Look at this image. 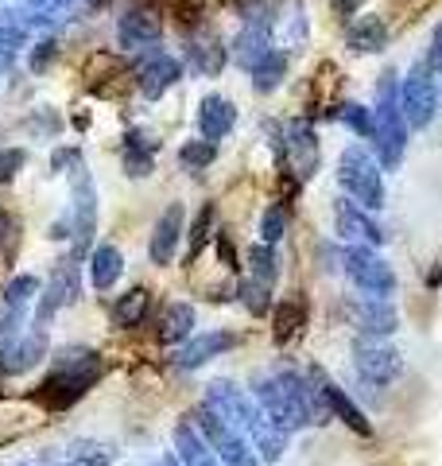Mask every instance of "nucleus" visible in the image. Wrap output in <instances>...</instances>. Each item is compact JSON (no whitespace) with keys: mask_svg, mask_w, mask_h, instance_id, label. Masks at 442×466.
Listing matches in <instances>:
<instances>
[{"mask_svg":"<svg viewBox=\"0 0 442 466\" xmlns=\"http://www.w3.org/2000/svg\"><path fill=\"white\" fill-rule=\"evenodd\" d=\"M101 377V354L90 346H63L51 361V373L43 377V385L35 397L47 408H66L78 397L94 389V381Z\"/></svg>","mask_w":442,"mask_h":466,"instance_id":"1","label":"nucleus"},{"mask_svg":"<svg viewBox=\"0 0 442 466\" xmlns=\"http://www.w3.org/2000/svg\"><path fill=\"white\" fill-rule=\"evenodd\" d=\"M373 144L380 156V167H400L404 148H407V121L400 109V97H396V70H385L377 86V106H373Z\"/></svg>","mask_w":442,"mask_h":466,"instance_id":"2","label":"nucleus"},{"mask_svg":"<svg viewBox=\"0 0 442 466\" xmlns=\"http://www.w3.org/2000/svg\"><path fill=\"white\" fill-rule=\"evenodd\" d=\"M337 183H342L349 202H357L361 210L385 207V175H380V164L361 148V144H349L342 152V159H337Z\"/></svg>","mask_w":442,"mask_h":466,"instance_id":"3","label":"nucleus"},{"mask_svg":"<svg viewBox=\"0 0 442 466\" xmlns=\"http://www.w3.org/2000/svg\"><path fill=\"white\" fill-rule=\"evenodd\" d=\"M438 82H435V70L427 63H416L407 70V78L400 86V109H404V121L407 128H427L438 116Z\"/></svg>","mask_w":442,"mask_h":466,"instance_id":"4","label":"nucleus"},{"mask_svg":"<svg viewBox=\"0 0 442 466\" xmlns=\"http://www.w3.org/2000/svg\"><path fill=\"white\" fill-rule=\"evenodd\" d=\"M202 404L210 408V412H217L233 431H241V435L253 431L256 420H260V408L253 400V392L241 389V385H233V381H226V377L206 385V400Z\"/></svg>","mask_w":442,"mask_h":466,"instance_id":"5","label":"nucleus"},{"mask_svg":"<svg viewBox=\"0 0 442 466\" xmlns=\"http://www.w3.org/2000/svg\"><path fill=\"white\" fill-rule=\"evenodd\" d=\"M342 268L346 276L353 280V288L365 291V296H377V299H388L396 291V272L385 257H377L373 249H365V245H349L342 253Z\"/></svg>","mask_w":442,"mask_h":466,"instance_id":"6","label":"nucleus"},{"mask_svg":"<svg viewBox=\"0 0 442 466\" xmlns=\"http://www.w3.org/2000/svg\"><path fill=\"white\" fill-rule=\"evenodd\" d=\"M78 291H82V260H74V257L55 260L47 284H43V291H39V303H35V319H32V323L35 327H47L58 308H66V303L78 299Z\"/></svg>","mask_w":442,"mask_h":466,"instance_id":"7","label":"nucleus"},{"mask_svg":"<svg viewBox=\"0 0 442 466\" xmlns=\"http://www.w3.org/2000/svg\"><path fill=\"white\" fill-rule=\"evenodd\" d=\"M353 366H357L361 381L385 389L404 373V358H400V350L380 339H357L353 342Z\"/></svg>","mask_w":442,"mask_h":466,"instance_id":"8","label":"nucleus"},{"mask_svg":"<svg viewBox=\"0 0 442 466\" xmlns=\"http://www.w3.org/2000/svg\"><path fill=\"white\" fill-rule=\"evenodd\" d=\"M284 171L291 175L295 183H306V179H315V171L322 164V148H318V137H315V128L306 125V121H291L284 128Z\"/></svg>","mask_w":442,"mask_h":466,"instance_id":"9","label":"nucleus"},{"mask_svg":"<svg viewBox=\"0 0 442 466\" xmlns=\"http://www.w3.org/2000/svg\"><path fill=\"white\" fill-rule=\"evenodd\" d=\"M132 75H136V90L147 101H156V97H164L175 82H179L183 66H179V58L164 55L159 47H147V51H140V63L132 66Z\"/></svg>","mask_w":442,"mask_h":466,"instance_id":"10","label":"nucleus"},{"mask_svg":"<svg viewBox=\"0 0 442 466\" xmlns=\"http://www.w3.org/2000/svg\"><path fill=\"white\" fill-rule=\"evenodd\" d=\"M306 373H311V381L318 385L322 404H326L330 420H342V424H346V428H353L357 435H373V424H368V416L361 412L357 404H353V397H349V392H346L342 385L334 381V377H330L326 370H322V366H311Z\"/></svg>","mask_w":442,"mask_h":466,"instance_id":"11","label":"nucleus"},{"mask_svg":"<svg viewBox=\"0 0 442 466\" xmlns=\"http://www.w3.org/2000/svg\"><path fill=\"white\" fill-rule=\"evenodd\" d=\"M349 319L361 339H388V334H396V327H400V311H396L388 299H377V296L349 299Z\"/></svg>","mask_w":442,"mask_h":466,"instance_id":"12","label":"nucleus"},{"mask_svg":"<svg viewBox=\"0 0 442 466\" xmlns=\"http://www.w3.org/2000/svg\"><path fill=\"white\" fill-rule=\"evenodd\" d=\"M159 35H164V20L147 5H132L125 16L116 20V39H121V47H128V51L159 47Z\"/></svg>","mask_w":442,"mask_h":466,"instance_id":"13","label":"nucleus"},{"mask_svg":"<svg viewBox=\"0 0 442 466\" xmlns=\"http://www.w3.org/2000/svg\"><path fill=\"white\" fill-rule=\"evenodd\" d=\"M241 339L233 330H202V334H190V339L175 350V370H198V366H206V361H214V358H221L226 350H233Z\"/></svg>","mask_w":442,"mask_h":466,"instance_id":"14","label":"nucleus"},{"mask_svg":"<svg viewBox=\"0 0 442 466\" xmlns=\"http://www.w3.org/2000/svg\"><path fill=\"white\" fill-rule=\"evenodd\" d=\"M334 226H337V233H342L346 241L365 245V249H377V245H385V229H380L373 218H368L357 207V202H349V198H337L334 202Z\"/></svg>","mask_w":442,"mask_h":466,"instance_id":"15","label":"nucleus"},{"mask_svg":"<svg viewBox=\"0 0 442 466\" xmlns=\"http://www.w3.org/2000/svg\"><path fill=\"white\" fill-rule=\"evenodd\" d=\"M179 241H183V202H171L152 226V241H147L152 265H159V268L171 265L175 253H179Z\"/></svg>","mask_w":442,"mask_h":466,"instance_id":"16","label":"nucleus"},{"mask_svg":"<svg viewBox=\"0 0 442 466\" xmlns=\"http://www.w3.org/2000/svg\"><path fill=\"white\" fill-rule=\"evenodd\" d=\"M43 358H47V327H35V323H32V327L20 334V342L12 346L5 358H0V370L16 377V373L35 370Z\"/></svg>","mask_w":442,"mask_h":466,"instance_id":"17","label":"nucleus"},{"mask_svg":"<svg viewBox=\"0 0 442 466\" xmlns=\"http://www.w3.org/2000/svg\"><path fill=\"white\" fill-rule=\"evenodd\" d=\"M233 125H237V106H233L229 97H221V94H206L202 106H198V133H202V140L217 144L221 137L233 133Z\"/></svg>","mask_w":442,"mask_h":466,"instance_id":"18","label":"nucleus"},{"mask_svg":"<svg viewBox=\"0 0 442 466\" xmlns=\"http://www.w3.org/2000/svg\"><path fill=\"white\" fill-rule=\"evenodd\" d=\"M190 66L198 70V75H221V66H226V58H229V47L221 43V35L214 32V27H198L195 35H190Z\"/></svg>","mask_w":442,"mask_h":466,"instance_id":"19","label":"nucleus"},{"mask_svg":"<svg viewBox=\"0 0 442 466\" xmlns=\"http://www.w3.org/2000/svg\"><path fill=\"white\" fill-rule=\"evenodd\" d=\"M268 51H272V27H264V24H245L241 32H237V39L229 43V58L237 66H245L248 75H253L256 63Z\"/></svg>","mask_w":442,"mask_h":466,"instance_id":"20","label":"nucleus"},{"mask_svg":"<svg viewBox=\"0 0 442 466\" xmlns=\"http://www.w3.org/2000/svg\"><path fill=\"white\" fill-rule=\"evenodd\" d=\"M171 440H175V459H179L183 466H221V459L210 451V443L202 440L190 420H179V424H175Z\"/></svg>","mask_w":442,"mask_h":466,"instance_id":"21","label":"nucleus"},{"mask_svg":"<svg viewBox=\"0 0 442 466\" xmlns=\"http://www.w3.org/2000/svg\"><path fill=\"white\" fill-rule=\"evenodd\" d=\"M346 47L357 51V55H377L388 47V27L380 16H373V12H365V16H357L349 27H346Z\"/></svg>","mask_w":442,"mask_h":466,"instance_id":"22","label":"nucleus"},{"mask_svg":"<svg viewBox=\"0 0 442 466\" xmlns=\"http://www.w3.org/2000/svg\"><path fill=\"white\" fill-rule=\"evenodd\" d=\"M121 272H125V257L116 245H94V253H90V284L97 291H109L116 280H121Z\"/></svg>","mask_w":442,"mask_h":466,"instance_id":"23","label":"nucleus"},{"mask_svg":"<svg viewBox=\"0 0 442 466\" xmlns=\"http://www.w3.org/2000/svg\"><path fill=\"white\" fill-rule=\"evenodd\" d=\"M287 440H291V435H287L284 428L268 424V420H264V416L256 420V428L248 431V443H253V451L260 455V462H264V466H276L279 459L287 455Z\"/></svg>","mask_w":442,"mask_h":466,"instance_id":"24","label":"nucleus"},{"mask_svg":"<svg viewBox=\"0 0 442 466\" xmlns=\"http://www.w3.org/2000/svg\"><path fill=\"white\" fill-rule=\"evenodd\" d=\"M156 148L159 144L144 133V128H132V133L125 137V171L132 175V179H144V175H152L156 167Z\"/></svg>","mask_w":442,"mask_h":466,"instance_id":"25","label":"nucleus"},{"mask_svg":"<svg viewBox=\"0 0 442 466\" xmlns=\"http://www.w3.org/2000/svg\"><path fill=\"white\" fill-rule=\"evenodd\" d=\"M195 334V308L190 303H167V311L159 315V342L183 346Z\"/></svg>","mask_w":442,"mask_h":466,"instance_id":"26","label":"nucleus"},{"mask_svg":"<svg viewBox=\"0 0 442 466\" xmlns=\"http://www.w3.org/2000/svg\"><path fill=\"white\" fill-rule=\"evenodd\" d=\"M147 303H152V291H147V288H128L125 296H116L113 311H109L113 327H121V330L140 327V323H144V315H147Z\"/></svg>","mask_w":442,"mask_h":466,"instance_id":"27","label":"nucleus"},{"mask_svg":"<svg viewBox=\"0 0 442 466\" xmlns=\"http://www.w3.org/2000/svg\"><path fill=\"white\" fill-rule=\"evenodd\" d=\"M303 323H306V299H303V296H287V299H279L276 308H272L276 342H287V339H295V334L303 330Z\"/></svg>","mask_w":442,"mask_h":466,"instance_id":"28","label":"nucleus"},{"mask_svg":"<svg viewBox=\"0 0 442 466\" xmlns=\"http://www.w3.org/2000/svg\"><path fill=\"white\" fill-rule=\"evenodd\" d=\"M284 75H287V55L272 47V51L256 63V70H253V90H256V94H272L276 86L284 82Z\"/></svg>","mask_w":442,"mask_h":466,"instance_id":"29","label":"nucleus"},{"mask_svg":"<svg viewBox=\"0 0 442 466\" xmlns=\"http://www.w3.org/2000/svg\"><path fill=\"white\" fill-rule=\"evenodd\" d=\"M276 276H279V257L272 245H253L248 249V280H260V284H276Z\"/></svg>","mask_w":442,"mask_h":466,"instance_id":"30","label":"nucleus"},{"mask_svg":"<svg viewBox=\"0 0 442 466\" xmlns=\"http://www.w3.org/2000/svg\"><path fill=\"white\" fill-rule=\"evenodd\" d=\"M334 116H337V121H346V125H349L357 137H368V140H373V128H377V121H373V109L357 106V101H342V106L334 109Z\"/></svg>","mask_w":442,"mask_h":466,"instance_id":"31","label":"nucleus"},{"mask_svg":"<svg viewBox=\"0 0 442 466\" xmlns=\"http://www.w3.org/2000/svg\"><path fill=\"white\" fill-rule=\"evenodd\" d=\"M214 218H217L214 202H206V207L195 214V226H190V260H195L206 245H210V238H217V233H214Z\"/></svg>","mask_w":442,"mask_h":466,"instance_id":"32","label":"nucleus"},{"mask_svg":"<svg viewBox=\"0 0 442 466\" xmlns=\"http://www.w3.org/2000/svg\"><path fill=\"white\" fill-rule=\"evenodd\" d=\"M66 459H74L78 466H109L113 462V451L105 443H97V440H74Z\"/></svg>","mask_w":442,"mask_h":466,"instance_id":"33","label":"nucleus"},{"mask_svg":"<svg viewBox=\"0 0 442 466\" xmlns=\"http://www.w3.org/2000/svg\"><path fill=\"white\" fill-rule=\"evenodd\" d=\"M214 159H217V144H210V140H186L179 148V164L186 171H202V167H210Z\"/></svg>","mask_w":442,"mask_h":466,"instance_id":"34","label":"nucleus"},{"mask_svg":"<svg viewBox=\"0 0 442 466\" xmlns=\"http://www.w3.org/2000/svg\"><path fill=\"white\" fill-rule=\"evenodd\" d=\"M237 296H241V303L248 308V315L260 319V315L272 311V288H268V284H260V280H241Z\"/></svg>","mask_w":442,"mask_h":466,"instance_id":"35","label":"nucleus"},{"mask_svg":"<svg viewBox=\"0 0 442 466\" xmlns=\"http://www.w3.org/2000/svg\"><path fill=\"white\" fill-rule=\"evenodd\" d=\"M39 280L35 276H16V280L8 284V291H5V308H27L35 296H39Z\"/></svg>","mask_w":442,"mask_h":466,"instance_id":"36","label":"nucleus"},{"mask_svg":"<svg viewBox=\"0 0 442 466\" xmlns=\"http://www.w3.org/2000/svg\"><path fill=\"white\" fill-rule=\"evenodd\" d=\"M284 226H287V214L284 207H268L260 214V245H272L276 249V241L284 238Z\"/></svg>","mask_w":442,"mask_h":466,"instance_id":"37","label":"nucleus"},{"mask_svg":"<svg viewBox=\"0 0 442 466\" xmlns=\"http://www.w3.org/2000/svg\"><path fill=\"white\" fill-rule=\"evenodd\" d=\"M27 164V152L24 148H0V183H12Z\"/></svg>","mask_w":442,"mask_h":466,"instance_id":"38","label":"nucleus"},{"mask_svg":"<svg viewBox=\"0 0 442 466\" xmlns=\"http://www.w3.org/2000/svg\"><path fill=\"white\" fill-rule=\"evenodd\" d=\"M58 58V43L55 39H43V43H35V51H32V70L39 75V70H47L51 63Z\"/></svg>","mask_w":442,"mask_h":466,"instance_id":"39","label":"nucleus"},{"mask_svg":"<svg viewBox=\"0 0 442 466\" xmlns=\"http://www.w3.org/2000/svg\"><path fill=\"white\" fill-rule=\"evenodd\" d=\"M427 66H431L435 75H442V20L435 24L431 43H427Z\"/></svg>","mask_w":442,"mask_h":466,"instance_id":"40","label":"nucleus"},{"mask_svg":"<svg viewBox=\"0 0 442 466\" xmlns=\"http://www.w3.org/2000/svg\"><path fill=\"white\" fill-rule=\"evenodd\" d=\"M27 128H35V133H47V137H55L58 128H63V121L51 113V109H43V113H35L32 121H27Z\"/></svg>","mask_w":442,"mask_h":466,"instance_id":"41","label":"nucleus"},{"mask_svg":"<svg viewBox=\"0 0 442 466\" xmlns=\"http://www.w3.org/2000/svg\"><path fill=\"white\" fill-rule=\"evenodd\" d=\"M82 159V152L78 148H58L55 156H51V171H63V167H74Z\"/></svg>","mask_w":442,"mask_h":466,"instance_id":"42","label":"nucleus"},{"mask_svg":"<svg viewBox=\"0 0 442 466\" xmlns=\"http://www.w3.org/2000/svg\"><path fill=\"white\" fill-rule=\"evenodd\" d=\"M217 253H221V265H226L229 272H237V257H233V241H229V233H217Z\"/></svg>","mask_w":442,"mask_h":466,"instance_id":"43","label":"nucleus"},{"mask_svg":"<svg viewBox=\"0 0 442 466\" xmlns=\"http://www.w3.org/2000/svg\"><path fill=\"white\" fill-rule=\"evenodd\" d=\"M12 226H16V222H12V218H8V210H0V245H5V241H8V233H12Z\"/></svg>","mask_w":442,"mask_h":466,"instance_id":"44","label":"nucleus"},{"mask_svg":"<svg viewBox=\"0 0 442 466\" xmlns=\"http://www.w3.org/2000/svg\"><path fill=\"white\" fill-rule=\"evenodd\" d=\"M159 466H183L179 459H175V451H167V455L164 459H159Z\"/></svg>","mask_w":442,"mask_h":466,"instance_id":"45","label":"nucleus"},{"mask_svg":"<svg viewBox=\"0 0 442 466\" xmlns=\"http://www.w3.org/2000/svg\"><path fill=\"white\" fill-rule=\"evenodd\" d=\"M334 5H337V8H342V12H349L353 5H357V0H334Z\"/></svg>","mask_w":442,"mask_h":466,"instance_id":"46","label":"nucleus"},{"mask_svg":"<svg viewBox=\"0 0 442 466\" xmlns=\"http://www.w3.org/2000/svg\"><path fill=\"white\" fill-rule=\"evenodd\" d=\"M58 466H78V462H74V459H66V462H58Z\"/></svg>","mask_w":442,"mask_h":466,"instance_id":"47","label":"nucleus"},{"mask_svg":"<svg viewBox=\"0 0 442 466\" xmlns=\"http://www.w3.org/2000/svg\"><path fill=\"white\" fill-rule=\"evenodd\" d=\"M16 466H39V462H16Z\"/></svg>","mask_w":442,"mask_h":466,"instance_id":"48","label":"nucleus"},{"mask_svg":"<svg viewBox=\"0 0 442 466\" xmlns=\"http://www.w3.org/2000/svg\"><path fill=\"white\" fill-rule=\"evenodd\" d=\"M438 94H442V90H438Z\"/></svg>","mask_w":442,"mask_h":466,"instance_id":"49","label":"nucleus"}]
</instances>
